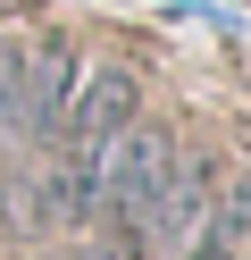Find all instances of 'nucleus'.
Wrapping results in <instances>:
<instances>
[{
  "label": "nucleus",
  "instance_id": "f03ea898",
  "mask_svg": "<svg viewBox=\"0 0 251 260\" xmlns=\"http://www.w3.org/2000/svg\"><path fill=\"white\" fill-rule=\"evenodd\" d=\"M67 101H76V59H17V135L50 143L67 126Z\"/></svg>",
  "mask_w": 251,
  "mask_h": 260
},
{
  "label": "nucleus",
  "instance_id": "7ed1b4c3",
  "mask_svg": "<svg viewBox=\"0 0 251 260\" xmlns=\"http://www.w3.org/2000/svg\"><path fill=\"white\" fill-rule=\"evenodd\" d=\"M67 260H117V243H84V252H67Z\"/></svg>",
  "mask_w": 251,
  "mask_h": 260
},
{
  "label": "nucleus",
  "instance_id": "f257e3e1",
  "mask_svg": "<svg viewBox=\"0 0 251 260\" xmlns=\"http://www.w3.org/2000/svg\"><path fill=\"white\" fill-rule=\"evenodd\" d=\"M167 176H176V143H167L159 126H126V135L109 143V159H100V210H117V226L142 235V218L167 193Z\"/></svg>",
  "mask_w": 251,
  "mask_h": 260
}]
</instances>
